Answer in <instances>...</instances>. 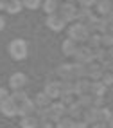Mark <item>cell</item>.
<instances>
[{
	"instance_id": "obj_1",
	"label": "cell",
	"mask_w": 113,
	"mask_h": 128,
	"mask_svg": "<svg viewBox=\"0 0 113 128\" xmlns=\"http://www.w3.org/2000/svg\"><path fill=\"white\" fill-rule=\"evenodd\" d=\"M90 34H92V32L86 29V25L81 24V22H74L70 27H68V38L74 40L75 44H81V42L86 44V40H88Z\"/></svg>"
},
{
	"instance_id": "obj_2",
	"label": "cell",
	"mask_w": 113,
	"mask_h": 128,
	"mask_svg": "<svg viewBox=\"0 0 113 128\" xmlns=\"http://www.w3.org/2000/svg\"><path fill=\"white\" fill-rule=\"evenodd\" d=\"M77 7L75 4H70V2H65V4H59V16L65 20V22H72V20H77Z\"/></svg>"
},
{
	"instance_id": "obj_3",
	"label": "cell",
	"mask_w": 113,
	"mask_h": 128,
	"mask_svg": "<svg viewBox=\"0 0 113 128\" xmlns=\"http://www.w3.org/2000/svg\"><path fill=\"white\" fill-rule=\"evenodd\" d=\"M9 52L14 60H23L27 56V44L23 40H13L9 44Z\"/></svg>"
},
{
	"instance_id": "obj_4",
	"label": "cell",
	"mask_w": 113,
	"mask_h": 128,
	"mask_svg": "<svg viewBox=\"0 0 113 128\" xmlns=\"http://www.w3.org/2000/svg\"><path fill=\"white\" fill-rule=\"evenodd\" d=\"M75 63H84L88 65L93 62V49H90L88 45H83V47H77V52H75Z\"/></svg>"
},
{
	"instance_id": "obj_5",
	"label": "cell",
	"mask_w": 113,
	"mask_h": 128,
	"mask_svg": "<svg viewBox=\"0 0 113 128\" xmlns=\"http://www.w3.org/2000/svg\"><path fill=\"white\" fill-rule=\"evenodd\" d=\"M49 114H50V121L52 123H57L59 119H63L66 116V106L61 103V101H59V103H50Z\"/></svg>"
},
{
	"instance_id": "obj_6",
	"label": "cell",
	"mask_w": 113,
	"mask_h": 128,
	"mask_svg": "<svg viewBox=\"0 0 113 128\" xmlns=\"http://www.w3.org/2000/svg\"><path fill=\"white\" fill-rule=\"evenodd\" d=\"M102 72H104L102 65L97 63V62H92V63L86 65V78H88L90 81H101Z\"/></svg>"
},
{
	"instance_id": "obj_7",
	"label": "cell",
	"mask_w": 113,
	"mask_h": 128,
	"mask_svg": "<svg viewBox=\"0 0 113 128\" xmlns=\"http://www.w3.org/2000/svg\"><path fill=\"white\" fill-rule=\"evenodd\" d=\"M65 20L59 16V13H54V14H49L47 16V27L49 29H52V31H56V32H59L63 27H65Z\"/></svg>"
},
{
	"instance_id": "obj_8",
	"label": "cell",
	"mask_w": 113,
	"mask_h": 128,
	"mask_svg": "<svg viewBox=\"0 0 113 128\" xmlns=\"http://www.w3.org/2000/svg\"><path fill=\"white\" fill-rule=\"evenodd\" d=\"M90 87H92V81L81 78V80H75L74 81V96H83V94H90Z\"/></svg>"
},
{
	"instance_id": "obj_9",
	"label": "cell",
	"mask_w": 113,
	"mask_h": 128,
	"mask_svg": "<svg viewBox=\"0 0 113 128\" xmlns=\"http://www.w3.org/2000/svg\"><path fill=\"white\" fill-rule=\"evenodd\" d=\"M57 76L61 78V81H75L72 63H63V65H59V67H57Z\"/></svg>"
},
{
	"instance_id": "obj_10",
	"label": "cell",
	"mask_w": 113,
	"mask_h": 128,
	"mask_svg": "<svg viewBox=\"0 0 113 128\" xmlns=\"http://www.w3.org/2000/svg\"><path fill=\"white\" fill-rule=\"evenodd\" d=\"M47 94V96L50 99H57V98H61V81H49L45 85V90H43Z\"/></svg>"
},
{
	"instance_id": "obj_11",
	"label": "cell",
	"mask_w": 113,
	"mask_h": 128,
	"mask_svg": "<svg viewBox=\"0 0 113 128\" xmlns=\"http://www.w3.org/2000/svg\"><path fill=\"white\" fill-rule=\"evenodd\" d=\"M0 110H2V114H5V116H16L18 114V105H16L9 96L7 99L0 101Z\"/></svg>"
},
{
	"instance_id": "obj_12",
	"label": "cell",
	"mask_w": 113,
	"mask_h": 128,
	"mask_svg": "<svg viewBox=\"0 0 113 128\" xmlns=\"http://www.w3.org/2000/svg\"><path fill=\"white\" fill-rule=\"evenodd\" d=\"M95 14L104 18L106 14H110L113 9H111V0H101V2H95Z\"/></svg>"
},
{
	"instance_id": "obj_13",
	"label": "cell",
	"mask_w": 113,
	"mask_h": 128,
	"mask_svg": "<svg viewBox=\"0 0 113 128\" xmlns=\"http://www.w3.org/2000/svg\"><path fill=\"white\" fill-rule=\"evenodd\" d=\"M25 83H27V78H25L23 72H16V74H13L11 78H9V87L13 90H20Z\"/></svg>"
},
{
	"instance_id": "obj_14",
	"label": "cell",
	"mask_w": 113,
	"mask_h": 128,
	"mask_svg": "<svg viewBox=\"0 0 113 128\" xmlns=\"http://www.w3.org/2000/svg\"><path fill=\"white\" fill-rule=\"evenodd\" d=\"M99 110H101V108H93V106L84 108V110H83V119H84L88 124L99 123Z\"/></svg>"
},
{
	"instance_id": "obj_15",
	"label": "cell",
	"mask_w": 113,
	"mask_h": 128,
	"mask_svg": "<svg viewBox=\"0 0 113 128\" xmlns=\"http://www.w3.org/2000/svg\"><path fill=\"white\" fill-rule=\"evenodd\" d=\"M34 112H36V105H34V101H31V99H27V101H23L22 105H18V114L22 117L32 116Z\"/></svg>"
},
{
	"instance_id": "obj_16",
	"label": "cell",
	"mask_w": 113,
	"mask_h": 128,
	"mask_svg": "<svg viewBox=\"0 0 113 128\" xmlns=\"http://www.w3.org/2000/svg\"><path fill=\"white\" fill-rule=\"evenodd\" d=\"M66 116L72 117L74 121H75V119H81V116H83V108H81V105L77 103V101H74L70 106H66Z\"/></svg>"
},
{
	"instance_id": "obj_17",
	"label": "cell",
	"mask_w": 113,
	"mask_h": 128,
	"mask_svg": "<svg viewBox=\"0 0 113 128\" xmlns=\"http://www.w3.org/2000/svg\"><path fill=\"white\" fill-rule=\"evenodd\" d=\"M61 49H63V54H65V56H75V52H77V44H75L74 40L66 38V40L63 42Z\"/></svg>"
},
{
	"instance_id": "obj_18",
	"label": "cell",
	"mask_w": 113,
	"mask_h": 128,
	"mask_svg": "<svg viewBox=\"0 0 113 128\" xmlns=\"http://www.w3.org/2000/svg\"><path fill=\"white\" fill-rule=\"evenodd\" d=\"M104 92H106V85L102 81H92V87H90V94L95 98H104Z\"/></svg>"
},
{
	"instance_id": "obj_19",
	"label": "cell",
	"mask_w": 113,
	"mask_h": 128,
	"mask_svg": "<svg viewBox=\"0 0 113 128\" xmlns=\"http://www.w3.org/2000/svg\"><path fill=\"white\" fill-rule=\"evenodd\" d=\"M52 103V99L47 96L45 92H40L36 98H34V105H36V108H49Z\"/></svg>"
},
{
	"instance_id": "obj_20",
	"label": "cell",
	"mask_w": 113,
	"mask_h": 128,
	"mask_svg": "<svg viewBox=\"0 0 113 128\" xmlns=\"http://www.w3.org/2000/svg\"><path fill=\"white\" fill-rule=\"evenodd\" d=\"M93 14L95 13L90 9V7H79V9H77V20H79L81 24H86Z\"/></svg>"
},
{
	"instance_id": "obj_21",
	"label": "cell",
	"mask_w": 113,
	"mask_h": 128,
	"mask_svg": "<svg viewBox=\"0 0 113 128\" xmlns=\"http://www.w3.org/2000/svg\"><path fill=\"white\" fill-rule=\"evenodd\" d=\"M20 126L22 128H38L40 121H38V117H34V116H27V117H22Z\"/></svg>"
},
{
	"instance_id": "obj_22",
	"label": "cell",
	"mask_w": 113,
	"mask_h": 128,
	"mask_svg": "<svg viewBox=\"0 0 113 128\" xmlns=\"http://www.w3.org/2000/svg\"><path fill=\"white\" fill-rule=\"evenodd\" d=\"M22 0H7V6H5V11L11 13V14H16L22 11Z\"/></svg>"
},
{
	"instance_id": "obj_23",
	"label": "cell",
	"mask_w": 113,
	"mask_h": 128,
	"mask_svg": "<svg viewBox=\"0 0 113 128\" xmlns=\"http://www.w3.org/2000/svg\"><path fill=\"white\" fill-rule=\"evenodd\" d=\"M43 9L47 14H54L59 9V2L57 0H43Z\"/></svg>"
},
{
	"instance_id": "obj_24",
	"label": "cell",
	"mask_w": 113,
	"mask_h": 128,
	"mask_svg": "<svg viewBox=\"0 0 113 128\" xmlns=\"http://www.w3.org/2000/svg\"><path fill=\"white\" fill-rule=\"evenodd\" d=\"M72 69H74V78L75 80L86 78V65L84 63H72Z\"/></svg>"
},
{
	"instance_id": "obj_25",
	"label": "cell",
	"mask_w": 113,
	"mask_h": 128,
	"mask_svg": "<svg viewBox=\"0 0 113 128\" xmlns=\"http://www.w3.org/2000/svg\"><path fill=\"white\" fill-rule=\"evenodd\" d=\"M92 101H93V96L92 94H83V96H77V103L81 105V108H90L92 106Z\"/></svg>"
},
{
	"instance_id": "obj_26",
	"label": "cell",
	"mask_w": 113,
	"mask_h": 128,
	"mask_svg": "<svg viewBox=\"0 0 113 128\" xmlns=\"http://www.w3.org/2000/svg\"><path fill=\"white\" fill-rule=\"evenodd\" d=\"M113 119V114H111V110L110 108H106V106H102L101 110H99V123H110Z\"/></svg>"
},
{
	"instance_id": "obj_27",
	"label": "cell",
	"mask_w": 113,
	"mask_h": 128,
	"mask_svg": "<svg viewBox=\"0 0 113 128\" xmlns=\"http://www.w3.org/2000/svg\"><path fill=\"white\" fill-rule=\"evenodd\" d=\"M86 45H88L90 49H99L101 47V34H97V32H93V34L88 36V40H86Z\"/></svg>"
},
{
	"instance_id": "obj_28",
	"label": "cell",
	"mask_w": 113,
	"mask_h": 128,
	"mask_svg": "<svg viewBox=\"0 0 113 128\" xmlns=\"http://www.w3.org/2000/svg\"><path fill=\"white\" fill-rule=\"evenodd\" d=\"M56 128H75V121L72 117L65 116L63 119H59V121L56 123Z\"/></svg>"
},
{
	"instance_id": "obj_29",
	"label": "cell",
	"mask_w": 113,
	"mask_h": 128,
	"mask_svg": "<svg viewBox=\"0 0 113 128\" xmlns=\"http://www.w3.org/2000/svg\"><path fill=\"white\" fill-rule=\"evenodd\" d=\"M106 58H108V50H106V49H101V47H99V49H95V50H93V62L102 63Z\"/></svg>"
},
{
	"instance_id": "obj_30",
	"label": "cell",
	"mask_w": 113,
	"mask_h": 128,
	"mask_svg": "<svg viewBox=\"0 0 113 128\" xmlns=\"http://www.w3.org/2000/svg\"><path fill=\"white\" fill-rule=\"evenodd\" d=\"M11 99L14 101L16 105H22L23 101H27L29 98H27V94H25V92H22V90H14V92L11 94Z\"/></svg>"
},
{
	"instance_id": "obj_31",
	"label": "cell",
	"mask_w": 113,
	"mask_h": 128,
	"mask_svg": "<svg viewBox=\"0 0 113 128\" xmlns=\"http://www.w3.org/2000/svg\"><path fill=\"white\" fill-rule=\"evenodd\" d=\"M74 94V81H61V96Z\"/></svg>"
},
{
	"instance_id": "obj_32",
	"label": "cell",
	"mask_w": 113,
	"mask_h": 128,
	"mask_svg": "<svg viewBox=\"0 0 113 128\" xmlns=\"http://www.w3.org/2000/svg\"><path fill=\"white\" fill-rule=\"evenodd\" d=\"M101 81L106 85V87H110V85H113V72L111 70H104L102 72V78H101Z\"/></svg>"
},
{
	"instance_id": "obj_33",
	"label": "cell",
	"mask_w": 113,
	"mask_h": 128,
	"mask_svg": "<svg viewBox=\"0 0 113 128\" xmlns=\"http://www.w3.org/2000/svg\"><path fill=\"white\" fill-rule=\"evenodd\" d=\"M23 7H29V9H38L41 6V0H22Z\"/></svg>"
},
{
	"instance_id": "obj_34",
	"label": "cell",
	"mask_w": 113,
	"mask_h": 128,
	"mask_svg": "<svg viewBox=\"0 0 113 128\" xmlns=\"http://www.w3.org/2000/svg\"><path fill=\"white\" fill-rule=\"evenodd\" d=\"M95 6V0H77V7H92Z\"/></svg>"
},
{
	"instance_id": "obj_35",
	"label": "cell",
	"mask_w": 113,
	"mask_h": 128,
	"mask_svg": "<svg viewBox=\"0 0 113 128\" xmlns=\"http://www.w3.org/2000/svg\"><path fill=\"white\" fill-rule=\"evenodd\" d=\"M59 99H61V103H63L65 106H70L74 101H75V99H74V94H70V96H61Z\"/></svg>"
},
{
	"instance_id": "obj_36",
	"label": "cell",
	"mask_w": 113,
	"mask_h": 128,
	"mask_svg": "<svg viewBox=\"0 0 113 128\" xmlns=\"http://www.w3.org/2000/svg\"><path fill=\"white\" fill-rule=\"evenodd\" d=\"M102 103H104L102 98H95V96H93V101H92V106H93V108H102Z\"/></svg>"
},
{
	"instance_id": "obj_37",
	"label": "cell",
	"mask_w": 113,
	"mask_h": 128,
	"mask_svg": "<svg viewBox=\"0 0 113 128\" xmlns=\"http://www.w3.org/2000/svg\"><path fill=\"white\" fill-rule=\"evenodd\" d=\"M90 124L84 121V119H75V128H88Z\"/></svg>"
},
{
	"instance_id": "obj_38",
	"label": "cell",
	"mask_w": 113,
	"mask_h": 128,
	"mask_svg": "<svg viewBox=\"0 0 113 128\" xmlns=\"http://www.w3.org/2000/svg\"><path fill=\"white\" fill-rule=\"evenodd\" d=\"M11 96V94L9 92H7L5 88H0V101H4V99H7V98H9Z\"/></svg>"
},
{
	"instance_id": "obj_39",
	"label": "cell",
	"mask_w": 113,
	"mask_h": 128,
	"mask_svg": "<svg viewBox=\"0 0 113 128\" xmlns=\"http://www.w3.org/2000/svg\"><path fill=\"white\" fill-rule=\"evenodd\" d=\"M41 128H54V124H52V121H41L40 123Z\"/></svg>"
},
{
	"instance_id": "obj_40",
	"label": "cell",
	"mask_w": 113,
	"mask_h": 128,
	"mask_svg": "<svg viewBox=\"0 0 113 128\" xmlns=\"http://www.w3.org/2000/svg\"><path fill=\"white\" fill-rule=\"evenodd\" d=\"M104 20L108 22V25H113V11H111L110 14H106V16H104Z\"/></svg>"
},
{
	"instance_id": "obj_41",
	"label": "cell",
	"mask_w": 113,
	"mask_h": 128,
	"mask_svg": "<svg viewBox=\"0 0 113 128\" xmlns=\"http://www.w3.org/2000/svg\"><path fill=\"white\" fill-rule=\"evenodd\" d=\"M92 128H108V124L106 123H95V124H92Z\"/></svg>"
},
{
	"instance_id": "obj_42",
	"label": "cell",
	"mask_w": 113,
	"mask_h": 128,
	"mask_svg": "<svg viewBox=\"0 0 113 128\" xmlns=\"http://www.w3.org/2000/svg\"><path fill=\"white\" fill-rule=\"evenodd\" d=\"M4 27H5V20H4V16L0 14V31H2Z\"/></svg>"
},
{
	"instance_id": "obj_43",
	"label": "cell",
	"mask_w": 113,
	"mask_h": 128,
	"mask_svg": "<svg viewBox=\"0 0 113 128\" xmlns=\"http://www.w3.org/2000/svg\"><path fill=\"white\" fill-rule=\"evenodd\" d=\"M5 6H7V0H0V11L5 9Z\"/></svg>"
},
{
	"instance_id": "obj_44",
	"label": "cell",
	"mask_w": 113,
	"mask_h": 128,
	"mask_svg": "<svg viewBox=\"0 0 113 128\" xmlns=\"http://www.w3.org/2000/svg\"><path fill=\"white\" fill-rule=\"evenodd\" d=\"M108 128H113V119H111V121L108 123Z\"/></svg>"
},
{
	"instance_id": "obj_45",
	"label": "cell",
	"mask_w": 113,
	"mask_h": 128,
	"mask_svg": "<svg viewBox=\"0 0 113 128\" xmlns=\"http://www.w3.org/2000/svg\"><path fill=\"white\" fill-rule=\"evenodd\" d=\"M66 2H70V4H77V0H66Z\"/></svg>"
},
{
	"instance_id": "obj_46",
	"label": "cell",
	"mask_w": 113,
	"mask_h": 128,
	"mask_svg": "<svg viewBox=\"0 0 113 128\" xmlns=\"http://www.w3.org/2000/svg\"><path fill=\"white\" fill-rule=\"evenodd\" d=\"M111 9H113V0H111Z\"/></svg>"
},
{
	"instance_id": "obj_47",
	"label": "cell",
	"mask_w": 113,
	"mask_h": 128,
	"mask_svg": "<svg viewBox=\"0 0 113 128\" xmlns=\"http://www.w3.org/2000/svg\"><path fill=\"white\" fill-rule=\"evenodd\" d=\"M111 72H113V65H111Z\"/></svg>"
}]
</instances>
